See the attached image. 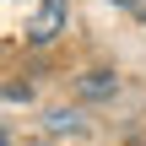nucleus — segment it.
<instances>
[{
  "label": "nucleus",
  "instance_id": "3",
  "mask_svg": "<svg viewBox=\"0 0 146 146\" xmlns=\"http://www.w3.org/2000/svg\"><path fill=\"white\" fill-rule=\"evenodd\" d=\"M114 92H119L114 70H103V65H98V70H87V76H81V98H114Z\"/></svg>",
  "mask_w": 146,
  "mask_h": 146
},
{
  "label": "nucleus",
  "instance_id": "2",
  "mask_svg": "<svg viewBox=\"0 0 146 146\" xmlns=\"http://www.w3.org/2000/svg\"><path fill=\"white\" fill-rule=\"evenodd\" d=\"M43 130H49V135H81V130H87V119H81V108H49Z\"/></svg>",
  "mask_w": 146,
  "mask_h": 146
},
{
  "label": "nucleus",
  "instance_id": "1",
  "mask_svg": "<svg viewBox=\"0 0 146 146\" xmlns=\"http://www.w3.org/2000/svg\"><path fill=\"white\" fill-rule=\"evenodd\" d=\"M60 33H65V0H43L38 16H33V27H27V43L38 49V43H54Z\"/></svg>",
  "mask_w": 146,
  "mask_h": 146
}]
</instances>
